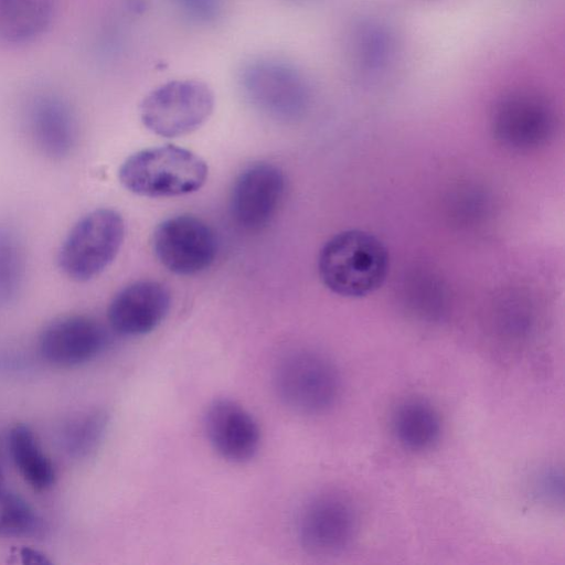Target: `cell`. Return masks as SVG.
Returning <instances> with one entry per match:
<instances>
[{
	"label": "cell",
	"mask_w": 565,
	"mask_h": 565,
	"mask_svg": "<svg viewBox=\"0 0 565 565\" xmlns=\"http://www.w3.org/2000/svg\"><path fill=\"white\" fill-rule=\"evenodd\" d=\"M204 430L212 448L225 460L244 463L260 446V429L253 415L230 398L212 401L204 413Z\"/></svg>",
	"instance_id": "cell-11"
},
{
	"label": "cell",
	"mask_w": 565,
	"mask_h": 565,
	"mask_svg": "<svg viewBox=\"0 0 565 565\" xmlns=\"http://www.w3.org/2000/svg\"><path fill=\"white\" fill-rule=\"evenodd\" d=\"M26 129L35 147L46 157L68 156L77 140V121L71 105L60 95L40 93L26 106Z\"/></svg>",
	"instance_id": "cell-14"
},
{
	"label": "cell",
	"mask_w": 565,
	"mask_h": 565,
	"mask_svg": "<svg viewBox=\"0 0 565 565\" xmlns=\"http://www.w3.org/2000/svg\"><path fill=\"white\" fill-rule=\"evenodd\" d=\"M2 479H3V472H2V465H1V458H0V486L2 483Z\"/></svg>",
	"instance_id": "cell-24"
},
{
	"label": "cell",
	"mask_w": 565,
	"mask_h": 565,
	"mask_svg": "<svg viewBox=\"0 0 565 565\" xmlns=\"http://www.w3.org/2000/svg\"><path fill=\"white\" fill-rule=\"evenodd\" d=\"M319 276L332 292L350 298L366 296L384 282L388 254L374 235L348 230L332 236L318 258Z\"/></svg>",
	"instance_id": "cell-1"
},
{
	"label": "cell",
	"mask_w": 565,
	"mask_h": 565,
	"mask_svg": "<svg viewBox=\"0 0 565 565\" xmlns=\"http://www.w3.org/2000/svg\"><path fill=\"white\" fill-rule=\"evenodd\" d=\"M532 493L542 503L557 507L563 504L564 476L562 469L546 467L532 480Z\"/></svg>",
	"instance_id": "cell-21"
},
{
	"label": "cell",
	"mask_w": 565,
	"mask_h": 565,
	"mask_svg": "<svg viewBox=\"0 0 565 565\" xmlns=\"http://www.w3.org/2000/svg\"><path fill=\"white\" fill-rule=\"evenodd\" d=\"M40 527L41 521L30 504L0 486V536L31 535Z\"/></svg>",
	"instance_id": "cell-20"
},
{
	"label": "cell",
	"mask_w": 565,
	"mask_h": 565,
	"mask_svg": "<svg viewBox=\"0 0 565 565\" xmlns=\"http://www.w3.org/2000/svg\"><path fill=\"white\" fill-rule=\"evenodd\" d=\"M125 237L124 218L116 210L96 209L78 220L64 238L58 267L70 279L88 281L116 258Z\"/></svg>",
	"instance_id": "cell-3"
},
{
	"label": "cell",
	"mask_w": 565,
	"mask_h": 565,
	"mask_svg": "<svg viewBox=\"0 0 565 565\" xmlns=\"http://www.w3.org/2000/svg\"><path fill=\"white\" fill-rule=\"evenodd\" d=\"M280 401L300 414H319L330 408L340 393L334 364L312 351H295L284 356L274 372Z\"/></svg>",
	"instance_id": "cell-5"
},
{
	"label": "cell",
	"mask_w": 565,
	"mask_h": 565,
	"mask_svg": "<svg viewBox=\"0 0 565 565\" xmlns=\"http://www.w3.org/2000/svg\"><path fill=\"white\" fill-rule=\"evenodd\" d=\"M20 557L23 563L25 564H50L51 561L40 551L31 548V547H23L20 551Z\"/></svg>",
	"instance_id": "cell-23"
},
{
	"label": "cell",
	"mask_w": 565,
	"mask_h": 565,
	"mask_svg": "<svg viewBox=\"0 0 565 565\" xmlns=\"http://www.w3.org/2000/svg\"><path fill=\"white\" fill-rule=\"evenodd\" d=\"M285 177L275 164L257 162L243 170L234 181L230 209L237 225L259 231L270 223L281 202Z\"/></svg>",
	"instance_id": "cell-10"
},
{
	"label": "cell",
	"mask_w": 565,
	"mask_h": 565,
	"mask_svg": "<svg viewBox=\"0 0 565 565\" xmlns=\"http://www.w3.org/2000/svg\"><path fill=\"white\" fill-rule=\"evenodd\" d=\"M152 249L168 270L192 276L213 264L217 243L213 230L203 220L180 214L157 225L152 234Z\"/></svg>",
	"instance_id": "cell-6"
},
{
	"label": "cell",
	"mask_w": 565,
	"mask_h": 565,
	"mask_svg": "<svg viewBox=\"0 0 565 565\" xmlns=\"http://www.w3.org/2000/svg\"><path fill=\"white\" fill-rule=\"evenodd\" d=\"M24 275V254L15 234L0 227V302L18 295Z\"/></svg>",
	"instance_id": "cell-19"
},
{
	"label": "cell",
	"mask_w": 565,
	"mask_h": 565,
	"mask_svg": "<svg viewBox=\"0 0 565 565\" xmlns=\"http://www.w3.org/2000/svg\"><path fill=\"white\" fill-rule=\"evenodd\" d=\"M387 39L379 31L367 33L366 39L363 41V55L371 66L379 65L386 56L388 50Z\"/></svg>",
	"instance_id": "cell-22"
},
{
	"label": "cell",
	"mask_w": 565,
	"mask_h": 565,
	"mask_svg": "<svg viewBox=\"0 0 565 565\" xmlns=\"http://www.w3.org/2000/svg\"><path fill=\"white\" fill-rule=\"evenodd\" d=\"M171 307L166 286L153 280L135 281L111 299L107 317L119 334L137 337L153 331L168 316Z\"/></svg>",
	"instance_id": "cell-13"
},
{
	"label": "cell",
	"mask_w": 565,
	"mask_h": 565,
	"mask_svg": "<svg viewBox=\"0 0 565 565\" xmlns=\"http://www.w3.org/2000/svg\"><path fill=\"white\" fill-rule=\"evenodd\" d=\"M393 430L399 444L412 451L431 448L439 439L441 423L438 413L423 401H407L395 412Z\"/></svg>",
	"instance_id": "cell-16"
},
{
	"label": "cell",
	"mask_w": 565,
	"mask_h": 565,
	"mask_svg": "<svg viewBox=\"0 0 565 565\" xmlns=\"http://www.w3.org/2000/svg\"><path fill=\"white\" fill-rule=\"evenodd\" d=\"M108 343L104 326L83 315L55 319L42 331L39 348L42 356L57 366H76L95 359Z\"/></svg>",
	"instance_id": "cell-12"
},
{
	"label": "cell",
	"mask_w": 565,
	"mask_h": 565,
	"mask_svg": "<svg viewBox=\"0 0 565 565\" xmlns=\"http://www.w3.org/2000/svg\"><path fill=\"white\" fill-rule=\"evenodd\" d=\"M54 11L55 0H0V43L33 42L49 29Z\"/></svg>",
	"instance_id": "cell-15"
},
{
	"label": "cell",
	"mask_w": 565,
	"mask_h": 565,
	"mask_svg": "<svg viewBox=\"0 0 565 565\" xmlns=\"http://www.w3.org/2000/svg\"><path fill=\"white\" fill-rule=\"evenodd\" d=\"M109 417L102 408H92L70 416L60 429L64 451L75 459L89 457L100 445Z\"/></svg>",
	"instance_id": "cell-18"
},
{
	"label": "cell",
	"mask_w": 565,
	"mask_h": 565,
	"mask_svg": "<svg viewBox=\"0 0 565 565\" xmlns=\"http://www.w3.org/2000/svg\"><path fill=\"white\" fill-rule=\"evenodd\" d=\"M206 162L196 153L174 145L139 150L118 170L121 185L146 198H170L198 191L207 179Z\"/></svg>",
	"instance_id": "cell-2"
},
{
	"label": "cell",
	"mask_w": 565,
	"mask_h": 565,
	"mask_svg": "<svg viewBox=\"0 0 565 565\" xmlns=\"http://www.w3.org/2000/svg\"><path fill=\"white\" fill-rule=\"evenodd\" d=\"M492 130L503 145L519 150L547 141L555 128L554 110L536 93L514 92L503 96L491 116Z\"/></svg>",
	"instance_id": "cell-8"
},
{
	"label": "cell",
	"mask_w": 565,
	"mask_h": 565,
	"mask_svg": "<svg viewBox=\"0 0 565 565\" xmlns=\"http://www.w3.org/2000/svg\"><path fill=\"white\" fill-rule=\"evenodd\" d=\"M241 83L248 100L263 113L278 118L297 117L307 103V86L290 64L259 58L242 71Z\"/></svg>",
	"instance_id": "cell-7"
},
{
	"label": "cell",
	"mask_w": 565,
	"mask_h": 565,
	"mask_svg": "<svg viewBox=\"0 0 565 565\" xmlns=\"http://www.w3.org/2000/svg\"><path fill=\"white\" fill-rule=\"evenodd\" d=\"M356 515L351 503L340 494L322 493L312 498L300 513L298 537L309 554L335 555L352 542Z\"/></svg>",
	"instance_id": "cell-9"
},
{
	"label": "cell",
	"mask_w": 565,
	"mask_h": 565,
	"mask_svg": "<svg viewBox=\"0 0 565 565\" xmlns=\"http://www.w3.org/2000/svg\"><path fill=\"white\" fill-rule=\"evenodd\" d=\"M9 449L20 475L34 490L43 491L53 486L54 466L28 425L15 424L10 429Z\"/></svg>",
	"instance_id": "cell-17"
},
{
	"label": "cell",
	"mask_w": 565,
	"mask_h": 565,
	"mask_svg": "<svg viewBox=\"0 0 565 565\" xmlns=\"http://www.w3.org/2000/svg\"><path fill=\"white\" fill-rule=\"evenodd\" d=\"M214 95L198 79H174L152 89L141 102L143 126L160 137L174 138L200 128L211 116Z\"/></svg>",
	"instance_id": "cell-4"
}]
</instances>
